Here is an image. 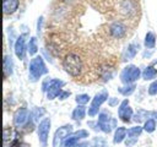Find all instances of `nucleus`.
Instances as JSON below:
<instances>
[{
    "mask_svg": "<svg viewBox=\"0 0 157 147\" xmlns=\"http://www.w3.org/2000/svg\"><path fill=\"white\" fill-rule=\"evenodd\" d=\"M136 91V85L135 83H131V85H124L121 87H118V92L124 96V97H130L134 92Z\"/></svg>",
    "mask_w": 157,
    "mask_h": 147,
    "instance_id": "23",
    "label": "nucleus"
},
{
    "mask_svg": "<svg viewBox=\"0 0 157 147\" xmlns=\"http://www.w3.org/2000/svg\"><path fill=\"white\" fill-rule=\"evenodd\" d=\"M142 127H144V131L147 132V134H152V132H155L156 129H157L156 119H147V120L144 123Z\"/></svg>",
    "mask_w": 157,
    "mask_h": 147,
    "instance_id": "25",
    "label": "nucleus"
},
{
    "mask_svg": "<svg viewBox=\"0 0 157 147\" xmlns=\"http://www.w3.org/2000/svg\"><path fill=\"white\" fill-rule=\"evenodd\" d=\"M2 136H4V145H6L7 142H10L13 138L15 134L12 132V129L10 126H5L4 127V135Z\"/></svg>",
    "mask_w": 157,
    "mask_h": 147,
    "instance_id": "29",
    "label": "nucleus"
},
{
    "mask_svg": "<svg viewBox=\"0 0 157 147\" xmlns=\"http://www.w3.org/2000/svg\"><path fill=\"white\" fill-rule=\"evenodd\" d=\"M142 132H144V127L137 124V125L128 129V137L126 138H139Z\"/></svg>",
    "mask_w": 157,
    "mask_h": 147,
    "instance_id": "24",
    "label": "nucleus"
},
{
    "mask_svg": "<svg viewBox=\"0 0 157 147\" xmlns=\"http://www.w3.org/2000/svg\"><path fill=\"white\" fill-rule=\"evenodd\" d=\"M45 114V110L43 109V108H38V107H34L32 110H31V115H32V119L34 120V123H39L43 118V115Z\"/></svg>",
    "mask_w": 157,
    "mask_h": 147,
    "instance_id": "26",
    "label": "nucleus"
},
{
    "mask_svg": "<svg viewBox=\"0 0 157 147\" xmlns=\"http://www.w3.org/2000/svg\"><path fill=\"white\" fill-rule=\"evenodd\" d=\"M4 75L5 78L10 77L13 72V60L11 58V55H5L4 56Z\"/></svg>",
    "mask_w": 157,
    "mask_h": 147,
    "instance_id": "19",
    "label": "nucleus"
},
{
    "mask_svg": "<svg viewBox=\"0 0 157 147\" xmlns=\"http://www.w3.org/2000/svg\"><path fill=\"white\" fill-rule=\"evenodd\" d=\"M81 141H82V138L74 131V132L65 140V142H64V147H76Z\"/></svg>",
    "mask_w": 157,
    "mask_h": 147,
    "instance_id": "21",
    "label": "nucleus"
},
{
    "mask_svg": "<svg viewBox=\"0 0 157 147\" xmlns=\"http://www.w3.org/2000/svg\"><path fill=\"white\" fill-rule=\"evenodd\" d=\"M61 66L64 69V71L74 77V78H78L82 76V74L85 72V60L83 58L76 53V51H69L64 55L63 60H61Z\"/></svg>",
    "mask_w": 157,
    "mask_h": 147,
    "instance_id": "1",
    "label": "nucleus"
},
{
    "mask_svg": "<svg viewBox=\"0 0 157 147\" xmlns=\"http://www.w3.org/2000/svg\"><path fill=\"white\" fill-rule=\"evenodd\" d=\"M90 147H107V141L102 136L93 137V140L90 142Z\"/></svg>",
    "mask_w": 157,
    "mask_h": 147,
    "instance_id": "28",
    "label": "nucleus"
},
{
    "mask_svg": "<svg viewBox=\"0 0 157 147\" xmlns=\"http://www.w3.org/2000/svg\"><path fill=\"white\" fill-rule=\"evenodd\" d=\"M107 34L112 38V39H121L128 34V26L124 21L121 20H115L112 21L110 23L107 24V29H105Z\"/></svg>",
    "mask_w": 157,
    "mask_h": 147,
    "instance_id": "7",
    "label": "nucleus"
},
{
    "mask_svg": "<svg viewBox=\"0 0 157 147\" xmlns=\"http://www.w3.org/2000/svg\"><path fill=\"white\" fill-rule=\"evenodd\" d=\"M50 127H52L50 118H43L38 123V125H37V136H38V142H39L40 147H47L48 146Z\"/></svg>",
    "mask_w": 157,
    "mask_h": 147,
    "instance_id": "9",
    "label": "nucleus"
},
{
    "mask_svg": "<svg viewBox=\"0 0 157 147\" xmlns=\"http://www.w3.org/2000/svg\"><path fill=\"white\" fill-rule=\"evenodd\" d=\"M66 85L65 81L59 78H45L42 83V91L47 94V99L53 100L59 97L60 92L63 91V87Z\"/></svg>",
    "mask_w": 157,
    "mask_h": 147,
    "instance_id": "4",
    "label": "nucleus"
},
{
    "mask_svg": "<svg viewBox=\"0 0 157 147\" xmlns=\"http://www.w3.org/2000/svg\"><path fill=\"white\" fill-rule=\"evenodd\" d=\"M126 137H128V127L118 126L114 130V134H113V143L114 145H120V143L125 142Z\"/></svg>",
    "mask_w": 157,
    "mask_h": 147,
    "instance_id": "15",
    "label": "nucleus"
},
{
    "mask_svg": "<svg viewBox=\"0 0 157 147\" xmlns=\"http://www.w3.org/2000/svg\"><path fill=\"white\" fill-rule=\"evenodd\" d=\"M120 102H121V100H120L119 98H117V97H110V98H108V105H109L110 108L119 107Z\"/></svg>",
    "mask_w": 157,
    "mask_h": 147,
    "instance_id": "31",
    "label": "nucleus"
},
{
    "mask_svg": "<svg viewBox=\"0 0 157 147\" xmlns=\"http://www.w3.org/2000/svg\"><path fill=\"white\" fill-rule=\"evenodd\" d=\"M142 71L132 64H129L126 66H124L119 74V80L123 85H131L135 83L140 77H141Z\"/></svg>",
    "mask_w": 157,
    "mask_h": 147,
    "instance_id": "6",
    "label": "nucleus"
},
{
    "mask_svg": "<svg viewBox=\"0 0 157 147\" xmlns=\"http://www.w3.org/2000/svg\"><path fill=\"white\" fill-rule=\"evenodd\" d=\"M91 100H92V98L87 93H81V94H77L75 97V102L77 103V105H86Z\"/></svg>",
    "mask_w": 157,
    "mask_h": 147,
    "instance_id": "27",
    "label": "nucleus"
},
{
    "mask_svg": "<svg viewBox=\"0 0 157 147\" xmlns=\"http://www.w3.org/2000/svg\"><path fill=\"white\" fill-rule=\"evenodd\" d=\"M75 132H76L82 140H86V138L90 137V132H88V130H86V129H80V130H76Z\"/></svg>",
    "mask_w": 157,
    "mask_h": 147,
    "instance_id": "32",
    "label": "nucleus"
},
{
    "mask_svg": "<svg viewBox=\"0 0 157 147\" xmlns=\"http://www.w3.org/2000/svg\"><path fill=\"white\" fill-rule=\"evenodd\" d=\"M147 93L150 96H156L157 94V80H155V81L151 82V85L147 88Z\"/></svg>",
    "mask_w": 157,
    "mask_h": 147,
    "instance_id": "30",
    "label": "nucleus"
},
{
    "mask_svg": "<svg viewBox=\"0 0 157 147\" xmlns=\"http://www.w3.org/2000/svg\"><path fill=\"white\" fill-rule=\"evenodd\" d=\"M139 48H140V44H139V43H135V42L129 43V44L126 45V48L123 50L121 60H124V61H126V60H132V59L136 56V54H137V51H139Z\"/></svg>",
    "mask_w": 157,
    "mask_h": 147,
    "instance_id": "14",
    "label": "nucleus"
},
{
    "mask_svg": "<svg viewBox=\"0 0 157 147\" xmlns=\"http://www.w3.org/2000/svg\"><path fill=\"white\" fill-rule=\"evenodd\" d=\"M12 125L17 129V131L22 130L26 132H31L34 125V120L32 119L31 110H28L25 107L17 108L12 115Z\"/></svg>",
    "mask_w": 157,
    "mask_h": 147,
    "instance_id": "2",
    "label": "nucleus"
},
{
    "mask_svg": "<svg viewBox=\"0 0 157 147\" xmlns=\"http://www.w3.org/2000/svg\"><path fill=\"white\" fill-rule=\"evenodd\" d=\"M74 132V126L71 124H65L60 127H58L53 135L52 147H64L65 140Z\"/></svg>",
    "mask_w": 157,
    "mask_h": 147,
    "instance_id": "10",
    "label": "nucleus"
},
{
    "mask_svg": "<svg viewBox=\"0 0 157 147\" xmlns=\"http://www.w3.org/2000/svg\"><path fill=\"white\" fill-rule=\"evenodd\" d=\"M141 77H142V80H145V81H155L156 77H157V69H156L153 65L146 66V67L142 70Z\"/></svg>",
    "mask_w": 157,
    "mask_h": 147,
    "instance_id": "18",
    "label": "nucleus"
},
{
    "mask_svg": "<svg viewBox=\"0 0 157 147\" xmlns=\"http://www.w3.org/2000/svg\"><path fill=\"white\" fill-rule=\"evenodd\" d=\"M96 121L98 125V130L103 134H110L113 130L118 127L117 119L113 118L108 110H101L98 114V119Z\"/></svg>",
    "mask_w": 157,
    "mask_h": 147,
    "instance_id": "5",
    "label": "nucleus"
},
{
    "mask_svg": "<svg viewBox=\"0 0 157 147\" xmlns=\"http://www.w3.org/2000/svg\"><path fill=\"white\" fill-rule=\"evenodd\" d=\"M108 98H109V93H108V91H107L105 88L102 89V91H99L98 93H96L94 97L92 98V100H91V105L88 107V110H87L88 116L93 118V116L98 115L102 104L105 103V102L108 100Z\"/></svg>",
    "mask_w": 157,
    "mask_h": 147,
    "instance_id": "8",
    "label": "nucleus"
},
{
    "mask_svg": "<svg viewBox=\"0 0 157 147\" xmlns=\"http://www.w3.org/2000/svg\"><path fill=\"white\" fill-rule=\"evenodd\" d=\"M144 45H145L146 49H155V47H156V36H155L153 32H147L145 34Z\"/></svg>",
    "mask_w": 157,
    "mask_h": 147,
    "instance_id": "22",
    "label": "nucleus"
},
{
    "mask_svg": "<svg viewBox=\"0 0 157 147\" xmlns=\"http://www.w3.org/2000/svg\"><path fill=\"white\" fill-rule=\"evenodd\" d=\"M13 53L17 56V59H20V60L25 59L26 53H27V45H26V39H25L23 34H21L20 37L16 38V40L13 43Z\"/></svg>",
    "mask_w": 157,
    "mask_h": 147,
    "instance_id": "13",
    "label": "nucleus"
},
{
    "mask_svg": "<svg viewBox=\"0 0 157 147\" xmlns=\"http://www.w3.org/2000/svg\"><path fill=\"white\" fill-rule=\"evenodd\" d=\"M134 110L130 107L129 103V98H125L120 102L119 107H118V119L120 121H123L124 124H129L130 121H132L134 119Z\"/></svg>",
    "mask_w": 157,
    "mask_h": 147,
    "instance_id": "11",
    "label": "nucleus"
},
{
    "mask_svg": "<svg viewBox=\"0 0 157 147\" xmlns=\"http://www.w3.org/2000/svg\"><path fill=\"white\" fill-rule=\"evenodd\" d=\"M119 12L125 18H131L137 12V6L134 0H121L119 4Z\"/></svg>",
    "mask_w": 157,
    "mask_h": 147,
    "instance_id": "12",
    "label": "nucleus"
},
{
    "mask_svg": "<svg viewBox=\"0 0 157 147\" xmlns=\"http://www.w3.org/2000/svg\"><path fill=\"white\" fill-rule=\"evenodd\" d=\"M70 96H71V92H70V91H64V89H63V91L60 92V94H59L58 98H59L60 100H65V99L69 98Z\"/></svg>",
    "mask_w": 157,
    "mask_h": 147,
    "instance_id": "33",
    "label": "nucleus"
},
{
    "mask_svg": "<svg viewBox=\"0 0 157 147\" xmlns=\"http://www.w3.org/2000/svg\"><path fill=\"white\" fill-rule=\"evenodd\" d=\"M87 115L86 105H76L71 113V119L75 121H82Z\"/></svg>",
    "mask_w": 157,
    "mask_h": 147,
    "instance_id": "17",
    "label": "nucleus"
},
{
    "mask_svg": "<svg viewBox=\"0 0 157 147\" xmlns=\"http://www.w3.org/2000/svg\"><path fill=\"white\" fill-rule=\"evenodd\" d=\"M137 140L139 138H126L124 143H125L126 147H132V146H135L137 143Z\"/></svg>",
    "mask_w": 157,
    "mask_h": 147,
    "instance_id": "34",
    "label": "nucleus"
},
{
    "mask_svg": "<svg viewBox=\"0 0 157 147\" xmlns=\"http://www.w3.org/2000/svg\"><path fill=\"white\" fill-rule=\"evenodd\" d=\"M47 74H48V69L45 66L43 56L40 55L33 56L28 65V78L32 82H37L43 75H47Z\"/></svg>",
    "mask_w": 157,
    "mask_h": 147,
    "instance_id": "3",
    "label": "nucleus"
},
{
    "mask_svg": "<svg viewBox=\"0 0 157 147\" xmlns=\"http://www.w3.org/2000/svg\"><path fill=\"white\" fill-rule=\"evenodd\" d=\"M27 53L31 56H36V54L38 53V39L37 37H31L28 43H27Z\"/></svg>",
    "mask_w": 157,
    "mask_h": 147,
    "instance_id": "20",
    "label": "nucleus"
},
{
    "mask_svg": "<svg viewBox=\"0 0 157 147\" xmlns=\"http://www.w3.org/2000/svg\"><path fill=\"white\" fill-rule=\"evenodd\" d=\"M20 6V0H4L2 2V10H4V13L7 16V15H12L17 11Z\"/></svg>",
    "mask_w": 157,
    "mask_h": 147,
    "instance_id": "16",
    "label": "nucleus"
}]
</instances>
